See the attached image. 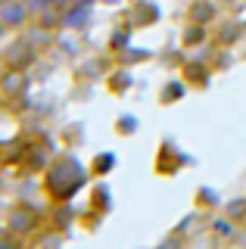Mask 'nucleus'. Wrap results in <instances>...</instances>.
I'll return each instance as SVG.
<instances>
[{"label": "nucleus", "mask_w": 246, "mask_h": 249, "mask_svg": "<svg viewBox=\"0 0 246 249\" xmlns=\"http://www.w3.org/2000/svg\"><path fill=\"white\" fill-rule=\"evenodd\" d=\"M28 16H32V10L25 0H0V19L6 22V28H22Z\"/></svg>", "instance_id": "nucleus-1"}, {"label": "nucleus", "mask_w": 246, "mask_h": 249, "mask_svg": "<svg viewBox=\"0 0 246 249\" xmlns=\"http://www.w3.org/2000/svg\"><path fill=\"white\" fill-rule=\"evenodd\" d=\"M6 228H10L13 233H19V237H25V233L37 231V215H35V209L16 206L10 215H6Z\"/></svg>", "instance_id": "nucleus-2"}, {"label": "nucleus", "mask_w": 246, "mask_h": 249, "mask_svg": "<svg viewBox=\"0 0 246 249\" xmlns=\"http://www.w3.org/2000/svg\"><path fill=\"white\" fill-rule=\"evenodd\" d=\"M88 22H90V6L88 3H72L69 10H63V25L69 31L88 28Z\"/></svg>", "instance_id": "nucleus-3"}, {"label": "nucleus", "mask_w": 246, "mask_h": 249, "mask_svg": "<svg viewBox=\"0 0 246 249\" xmlns=\"http://www.w3.org/2000/svg\"><path fill=\"white\" fill-rule=\"evenodd\" d=\"M3 62L10 69H25L28 62H32V47H28V41H16V47H10V50L3 53Z\"/></svg>", "instance_id": "nucleus-4"}, {"label": "nucleus", "mask_w": 246, "mask_h": 249, "mask_svg": "<svg viewBox=\"0 0 246 249\" xmlns=\"http://www.w3.org/2000/svg\"><path fill=\"white\" fill-rule=\"evenodd\" d=\"M0 249H22V237L19 233H13L10 228H0Z\"/></svg>", "instance_id": "nucleus-5"}, {"label": "nucleus", "mask_w": 246, "mask_h": 249, "mask_svg": "<svg viewBox=\"0 0 246 249\" xmlns=\"http://www.w3.org/2000/svg\"><path fill=\"white\" fill-rule=\"evenodd\" d=\"M190 16H193V22H196V25H203V22H209V19H212V6L199 0V3H193V10H190Z\"/></svg>", "instance_id": "nucleus-6"}, {"label": "nucleus", "mask_w": 246, "mask_h": 249, "mask_svg": "<svg viewBox=\"0 0 246 249\" xmlns=\"http://www.w3.org/2000/svg\"><path fill=\"white\" fill-rule=\"evenodd\" d=\"M243 212H246V199H237V202L228 206V218H230V221H246Z\"/></svg>", "instance_id": "nucleus-7"}, {"label": "nucleus", "mask_w": 246, "mask_h": 249, "mask_svg": "<svg viewBox=\"0 0 246 249\" xmlns=\"http://www.w3.org/2000/svg\"><path fill=\"white\" fill-rule=\"evenodd\" d=\"M25 3H28V10H32V13H47L50 6H53V0H25Z\"/></svg>", "instance_id": "nucleus-8"}, {"label": "nucleus", "mask_w": 246, "mask_h": 249, "mask_svg": "<svg viewBox=\"0 0 246 249\" xmlns=\"http://www.w3.org/2000/svg\"><path fill=\"white\" fill-rule=\"evenodd\" d=\"M215 231H218L221 237H234V224H230V221H221V218L215 221Z\"/></svg>", "instance_id": "nucleus-9"}, {"label": "nucleus", "mask_w": 246, "mask_h": 249, "mask_svg": "<svg viewBox=\"0 0 246 249\" xmlns=\"http://www.w3.org/2000/svg\"><path fill=\"white\" fill-rule=\"evenodd\" d=\"M125 41H128V31H115V35H112V47H115V50H122Z\"/></svg>", "instance_id": "nucleus-10"}, {"label": "nucleus", "mask_w": 246, "mask_h": 249, "mask_svg": "<svg viewBox=\"0 0 246 249\" xmlns=\"http://www.w3.org/2000/svg\"><path fill=\"white\" fill-rule=\"evenodd\" d=\"M196 37H206V31H203V28H190L184 41H196Z\"/></svg>", "instance_id": "nucleus-11"}, {"label": "nucleus", "mask_w": 246, "mask_h": 249, "mask_svg": "<svg viewBox=\"0 0 246 249\" xmlns=\"http://www.w3.org/2000/svg\"><path fill=\"white\" fill-rule=\"evenodd\" d=\"M3 35H6V22L0 19V41H3Z\"/></svg>", "instance_id": "nucleus-12"}, {"label": "nucleus", "mask_w": 246, "mask_h": 249, "mask_svg": "<svg viewBox=\"0 0 246 249\" xmlns=\"http://www.w3.org/2000/svg\"><path fill=\"white\" fill-rule=\"evenodd\" d=\"M75 3H88L90 6V3H97V0H75Z\"/></svg>", "instance_id": "nucleus-13"}]
</instances>
